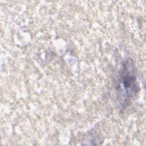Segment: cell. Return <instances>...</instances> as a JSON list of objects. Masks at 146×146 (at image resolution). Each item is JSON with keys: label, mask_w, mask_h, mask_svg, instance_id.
Instances as JSON below:
<instances>
[{"label": "cell", "mask_w": 146, "mask_h": 146, "mask_svg": "<svg viewBox=\"0 0 146 146\" xmlns=\"http://www.w3.org/2000/svg\"><path fill=\"white\" fill-rule=\"evenodd\" d=\"M124 68L123 69L122 72V81L124 88L126 89L127 92H131L132 94L137 91V84L136 78L134 72L132 71V67L130 69H127L126 64H124Z\"/></svg>", "instance_id": "obj_1"}]
</instances>
